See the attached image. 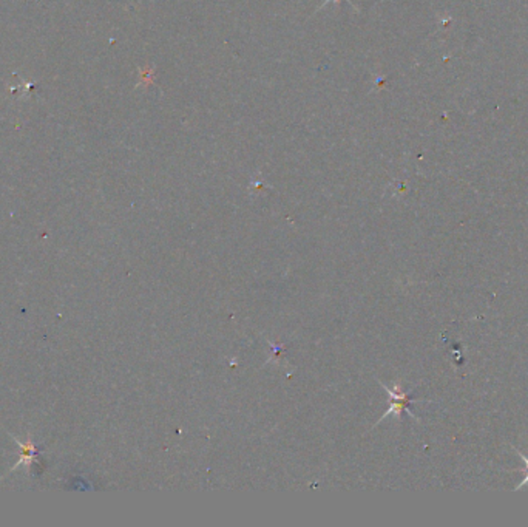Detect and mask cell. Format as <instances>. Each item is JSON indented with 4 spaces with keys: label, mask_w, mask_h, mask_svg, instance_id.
<instances>
[{
    "label": "cell",
    "mask_w": 528,
    "mask_h": 527,
    "mask_svg": "<svg viewBox=\"0 0 528 527\" xmlns=\"http://www.w3.org/2000/svg\"><path fill=\"white\" fill-rule=\"evenodd\" d=\"M514 451H516V455H518L519 458H522V461L525 463V469H524V479H522V481H520V483L516 485V487H514V492H518V490L522 489L524 485H528V456H527V455H524L522 451L518 450V449H514Z\"/></svg>",
    "instance_id": "1"
}]
</instances>
